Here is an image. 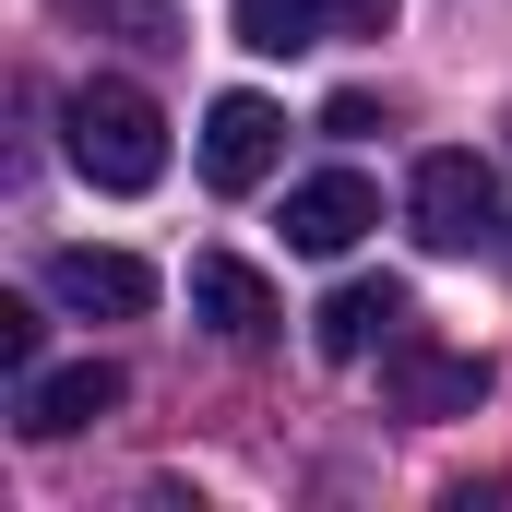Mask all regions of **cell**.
<instances>
[{
  "label": "cell",
  "instance_id": "cell-1",
  "mask_svg": "<svg viewBox=\"0 0 512 512\" xmlns=\"http://www.w3.org/2000/svg\"><path fill=\"white\" fill-rule=\"evenodd\" d=\"M60 143H72V167L96 191H155L167 179V120H155V96L131 72H84L60 96Z\"/></svg>",
  "mask_w": 512,
  "mask_h": 512
},
{
  "label": "cell",
  "instance_id": "cell-2",
  "mask_svg": "<svg viewBox=\"0 0 512 512\" xmlns=\"http://www.w3.org/2000/svg\"><path fill=\"white\" fill-rule=\"evenodd\" d=\"M405 215H417L429 251H477V239L501 227V179H489V155H417Z\"/></svg>",
  "mask_w": 512,
  "mask_h": 512
},
{
  "label": "cell",
  "instance_id": "cell-3",
  "mask_svg": "<svg viewBox=\"0 0 512 512\" xmlns=\"http://www.w3.org/2000/svg\"><path fill=\"white\" fill-rule=\"evenodd\" d=\"M405 0H239V48L262 60H298V48H334V36H393Z\"/></svg>",
  "mask_w": 512,
  "mask_h": 512
},
{
  "label": "cell",
  "instance_id": "cell-4",
  "mask_svg": "<svg viewBox=\"0 0 512 512\" xmlns=\"http://www.w3.org/2000/svg\"><path fill=\"white\" fill-rule=\"evenodd\" d=\"M382 382H393V417H477V393H489V358H465V346H429L417 322L382 346Z\"/></svg>",
  "mask_w": 512,
  "mask_h": 512
},
{
  "label": "cell",
  "instance_id": "cell-5",
  "mask_svg": "<svg viewBox=\"0 0 512 512\" xmlns=\"http://www.w3.org/2000/svg\"><path fill=\"white\" fill-rule=\"evenodd\" d=\"M120 358H72V370H24L12 382V429L24 441H72V429H96L108 405H120Z\"/></svg>",
  "mask_w": 512,
  "mask_h": 512
},
{
  "label": "cell",
  "instance_id": "cell-6",
  "mask_svg": "<svg viewBox=\"0 0 512 512\" xmlns=\"http://www.w3.org/2000/svg\"><path fill=\"white\" fill-rule=\"evenodd\" d=\"M370 227H382V191H370L358 167H322V179H298V191H286V251H310V262L358 251Z\"/></svg>",
  "mask_w": 512,
  "mask_h": 512
},
{
  "label": "cell",
  "instance_id": "cell-7",
  "mask_svg": "<svg viewBox=\"0 0 512 512\" xmlns=\"http://www.w3.org/2000/svg\"><path fill=\"white\" fill-rule=\"evenodd\" d=\"M48 298H60L72 322H143V310H155V274L131 251H48Z\"/></svg>",
  "mask_w": 512,
  "mask_h": 512
},
{
  "label": "cell",
  "instance_id": "cell-8",
  "mask_svg": "<svg viewBox=\"0 0 512 512\" xmlns=\"http://www.w3.org/2000/svg\"><path fill=\"white\" fill-rule=\"evenodd\" d=\"M274 155H286V120H274L262 96H215V108H203V179H215V191H262Z\"/></svg>",
  "mask_w": 512,
  "mask_h": 512
},
{
  "label": "cell",
  "instance_id": "cell-9",
  "mask_svg": "<svg viewBox=\"0 0 512 512\" xmlns=\"http://www.w3.org/2000/svg\"><path fill=\"white\" fill-rule=\"evenodd\" d=\"M191 322H203L215 346H262L286 310H274V286H262L239 251H203V262H191Z\"/></svg>",
  "mask_w": 512,
  "mask_h": 512
},
{
  "label": "cell",
  "instance_id": "cell-10",
  "mask_svg": "<svg viewBox=\"0 0 512 512\" xmlns=\"http://www.w3.org/2000/svg\"><path fill=\"white\" fill-rule=\"evenodd\" d=\"M405 322H417V310H405V286H370V274H358V286H334V298H322L310 346H322L334 370H358V358H370V346H393Z\"/></svg>",
  "mask_w": 512,
  "mask_h": 512
},
{
  "label": "cell",
  "instance_id": "cell-11",
  "mask_svg": "<svg viewBox=\"0 0 512 512\" xmlns=\"http://www.w3.org/2000/svg\"><path fill=\"white\" fill-rule=\"evenodd\" d=\"M60 24L120 36L131 60H167V48H179V0H60Z\"/></svg>",
  "mask_w": 512,
  "mask_h": 512
},
{
  "label": "cell",
  "instance_id": "cell-12",
  "mask_svg": "<svg viewBox=\"0 0 512 512\" xmlns=\"http://www.w3.org/2000/svg\"><path fill=\"white\" fill-rule=\"evenodd\" d=\"M0 370H12V382L36 370V310H24V298H0Z\"/></svg>",
  "mask_w": 512,
  "mask_h": 512
},
{
  "label": "cell",
  "instance_id": "cell-13",
  "mask_svg": "<svg viewBox=\"0 0 512 512\" xmlns=\"http://www.w3.org/2000/svg\"><path fill=\"white\" fill-rule=\"evenodd\" d=\"M322 131H334V143H358V131H382V96H334V108H322Z\"/></svg>",
  "mask_w": 512,
  "mask_h": 512
}]
</instances>
